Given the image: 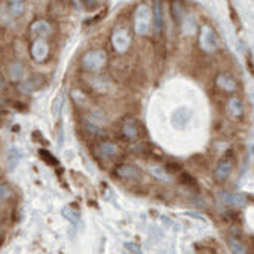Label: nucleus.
<instances>
[{"mask_svg": "<svg viewBox=\"0 0 254 254\" xmlns=\"http://www.w3.org/2000/svg\"><path fill=\"white\" fill-rule=\"evenodd\" d=\"M107 64V52L104 49H91L84 53L81 66L87 72H99Z\"/></svg>", "mask_w": 254, "mask_h": 254, "instance_id": "obj_2", "label": "nucleus"}, {"mask_svg": "<svg viewBox=\"0 0 254 254\" xmlns=\"http://www.w3.org/2000/svg\"><path fill=\"white\" fill-rule=\"evenodd\" d=\"M221 198L225 204L233 206V207H244L248 204V197L245 193H230V192H222Z\"/></svg>", "mask_w": 254, "mask_h": 254, "instance_id": "obj_9", "label": "nucleus"}, {"mask_svg": "<svg viewBox=\"0 0 254 254\" xmlns=\"http://www.w3.org/2000/svg\"><path fill=\"white\" fill-rule=\"evenodd\" d=\"M85 2H87V5H90V6H91V5H94V3L97 2V0H85Z\"/></svg>", "mask_w": 254, "mask_h": 254, "instance_id": "obj_32", "label": "nucleus"}, {"mask_svg": "<svg viewBox=\"0 0 254 254\" xmlns=\"http://www.w3.org/2000/svg\"><path fill=\"white\" fill-rule=\"evenodd\" d=\"M84 127L87 128L88 132H91V134H94V135H104V134H105V131H104L101 127H97V125L91 124L90 121H84Z\"/></svg>", "mask_w": 254, "mask_h": 254, "instance_id": "obj_27", "label": "nucleus"}, {"mask_svg": "<svg viewBox=\"0 0 254 254\" xmlns=\"http://www.w3.org/2000/svg\"><path fill=\"white\" fill-rule=\"evenodd\" d=\"M116 173L119 175L121 178H137L140 175V170L131 165H122L116 169Z\"/></svg>", "mask_w": 254, "mask_h": 254, "instance_id": "obj_15", "label": "nucleus"}, {"mask_svg": "<svg viewBox=\"0 0 254 254\" xmlns=\"http://www.w3.org/2000/svg\"><path fill=\"white\" fill-rule=\"evenodd\" d=\"M2 102H3V101H2V99H0V104H2Z\"/></svg>", "mask_w": 254, "mask_h": 254, "instance_id": "obj_34", "label": "nucleus"}, {"mask_svg": "<svg viewBox=\"0 0 254 254\" xmlns=\"http://www.w3.org/2000/svg\"><path fill=\"white\" fill-rule=\"evenodd\" d=\"M186 214H187V216H192V218H197V219L206 221V218H204V216H200V214H198V213H192V212H186Z\"/></svg>", "mask_w": 254, "mask_h": 254, "instance_id": "obj_30", "label": "nucleus"}, {"mask_svg": "<svg viewBox=\"0 0 254 254\" xmlns=\"http://www.w3.org/2000/svg\"><path fill=\"white\" fill-rule=\"evenodd\" d=\"M29 31L31 35H34L35 38H46L52 34V26L46 20H37L31 25Z\"/></svg>", "mask_w": 254, "mask_h": 254, "instance_id": "obj_10", "label": "nucleus"}, {"mask_svg": "<svg viewBox=\"0 0 254 254\" xmlns=\"http://www.w3.org/2000/svg\"><path fill=\"white\" fill-rule=\"evenodd\" d=\"M11 195H12L11 187L6 183H0V200L5 201V200L11 198Z\"/></svg>", "mask_w": 254, "mask_h": 254, "instance_id": "obj_28", "label": "nucleus"}, {"mask_svg": "<svg viewBox=\"0 0 254 254\" xmlns=\"http://www.w3.org/2000/svg\"><path fill=\"white\" fill-rule=\"evenodd\" d=\"M111 43L117 53H125L131 46V37L125 29H117L111 37Z\"/></svg>", "mask_w": 254, "mask_h": 254, "instance_id": "obj_5", "label": "nucleus"}, {"mask_svg": "<svg viewBox=\"0 0 254 254\" xmlns=\"http://www.w3.org/2000/svg\"><path fill=\"white\" fill-rule=\"evenodd\" d=\"M122 131H124V135L128 139H135L139 135V128H137V124L132 119H128L125 121L124 127H122Z\"/></svg>", "mask_w": 254, "mask_h": 254, "instance_id": "obj_19", "label": "nucleus"}, {"mask_svg": "<svg viewBox=\"0 0 254 254\" xmlns=\"http://www.w3.org/2000/svg\"><path fill=\"white\" fill-rule=\"evenodd\" d=\"M8 9H9V14L14 18H17V17L23 15V12H25V3H12V5H9Z\"/></svg>", "mask_w": 254, "mask_h": 254, "instance_id": "obj_25", "label": "nucleus"}, {"mask_svg": "<svg viewBox=\"0 0 254 254\" xmlns=\"http://www.w3.org/2000/svg\"><path fill=\"white\" fill-rule=\"evenodd\" d=\"M20 160H22V151L18 149V148H15V146H12L8 151V159H6V162H8V172H14L15 168L18 166V163H20Z\"/></svg>", "mask_w": 254, "mask_h": 254, "instance_id": "obj_14", "label": "nucleus"}, {"mask_svg": "<svg viewBox=\"0 0 254 254\" xmlns=\"http://www.w3.org/2000/svg\"><path fill=\"white\" fill-rule=\"evenodd\" d=\"M99 149H101L102 155H105L107 159H111V157H114V155H117V146L113 145V143H110V142L101 143Z\"/></svg>", "mask_w": 254, "mask_h": 254, "instance_id": "obj_22", "label": "nucleus"}, {"mask_svg": "<svg viewBox=\"0 0 254 254\" xmlns=\"http://www.w3.org/2000/svg\"><path fill=\"white\" fill-rule=\"evenodd\" d=\"M228 110L234 117H241L244 113V105L242 101L238 99V97H230L228 99Z\"/></svg>", "mask_w": 254, "mask_h": 254, "instance_id": "obj_20", "label": "nucleus"}, {"mask_svg": "<svg viewBox=\"0 0 254 254\" xmlns=\"http://www.w3.org/2000/svg\"><path fill=\"white\" fill-rule=\"evenodd\" d=\"M216 85L219 87V88H222L224 91H236V88H238V85H236V81L233 80L231 76H228V75H218V78H216Z\"/></svg>", "mask_w": 254, "mask_h": 254, "instance_id": "obj_12", "label": "nucleus"}, {"mask_svg": "<svg viewBox=\"0 0 254 254\" xmlns=\"http://www.w3.org/2000/svg\"><path fill=\"white\" fill-rule=\"evenodd\" d=\"M152 25L155 32H162L163 29V3L162 0H154L152 5Z\"/></svg>", "mask_w": 254, "mask_h": 254, "instance_id": "obj_11", "label": "nucleus"}, {"mask_svg": "<svg viewBox=\"0 0 254 254\" xmlns=\"http://www.w3.org/2000/svg\"><path fill=\"white\" fill-rule=\"evenodd\" d=\"M152 28V11L148 5L142 3L134 12V29L139 35H148Z\"/></svg>", "mask_w": 254, "mask_h": 254, "instance_id": "obj_1", "label": "nucleus"}, {"mask_svg": "<svg viewBox=\"0 0 254 254\" xmlns=\"http://www.w3.org/2000/svg\"><path fill=\"white\" fill-rule=\"evenodd\" d=\"M228 245H230V250L234 254H245L247 253L245 245L239 239H236V238H228Z\"/></svg>", "mask_w": 254, "mask_h": 254, "instance_id": "obj_21", "label": "nucleus"}, {"mask_svg": "<svg viewBox=\"0 0 254 254\" xmlns=\"http://www.w3.org/2000/svg\"><path fill=\"white\" fill-rule=\"evenodd\" d=\"M61 214L64 216V219H67V221H69L70 224H73V225H76L78 222H80V219H81V213H80V210H76V209H73V207H70V206L63 207Z\"/></svg>", "mask_w": 254, "mask_h": 254, "instance_id": "obj_17", "label": "nucleus"}, {"mask_svg": "<svg viewBox=\"0 0 254 254\" xmlns=\"http://www.w3.org/2000/svg\"><path fill=\"white\" fill-rule=\"evenodd\" d=\"M49 52H50V49H49V44L46 43L44 38H37L31 46V56L35 63L46 61L47 56H49Z\"/></svg>", "mask_w": 254, "mask_h": 254, "instance_id": "obj_6", "label": "nucleus"}, {"mask_svg": "<svg viewBox=\"0 0 254 254\" xmlns=\"http://www.w3.org/2000/svg\"><path fill=\"white\" fill-rule=\"evenodd\" d=\"M0 245H2V238H0Z\"/></svg>", "mask_w": 254, "mask_h": 254, "instance_id": "obj_33", "label": "nucleus"}, {"mask_svg": "<svg viewBox=\"0 0 254 254\" xmlns=\"http://www.w3.org/2000/svg\"><path fill=\"white\" fill-rule=\"evenodd\" d=\"M44 84V78L40 76V75H37V76H32L29 78V80L26 81H20L18 83V90H20V93H25V94H31L37 90H40Z\"/></svg>", "mask_w": 254, "mask_h": 254, "instance_id": "obj_8", "label": "nucleus"}, {"mask_svg": "<svg viewBox=\"0 0 254 254\" xmlns=\"http://www.w3.org/2000/svg\"><path fill=\"white\" fill-rule=\"evenodd\" d=\"M181 22H183V31L186 34H193L195 29H197V23H195L193 17H187L186 20H181Z\"/></svg>", "mask_w": 254, "mask_h": 254, "instance_id": "obj_24", "label": "nucleus"}, {"mask_svg": "<svg viewBox=\"0 0 254 254\" xmlns=\"http://www.w3.org/2000/svg\"><path fill=\"white\" fill-rule=\"evenodd\" d=\"M8 3L12 5V3H25V0H8Z\"/></svg>", "mask_w": 254, "mask_h": 254, "instance_id": "obj_31", "label": "nucleus"}, {"mask_svg": "<svg viewBox=\"0 0 254 254\" xmlns=\"http://www.w3.org/2000/svg\"><path fill=\"white\" fill-rule=\"evenodd\" d=\"M149 172L155 180H159L162 183H170L172 181L169 172H166V169H163L162 166H151Z\"/></svg>", "mask_w": 254, "mask_h": 254, "instance_id": "obj_18", "label": "nucleus"}, {"mask_svg": "<svg viewBox=\"0 0 254 254\" xmlns=\"http://www.w3.org/2000/svg\"><path fill=\"white\" fill-rule=\"evenodd\" d=\"M0 201H2V200H0Z\"/></svg>", "mask_w": 254, "mask_h": 254, "instance_id": "obj_35", "label": "nucleus"}, {"mask_svg": "<svg viewBox=\"0 0 254 254\" xmlns=\"http://www.w3.org/2000/svg\"><path fill=\"white\" fill-rule=\"evenodd\" d=\"M233 170V157L231 155H225V157H222L216 166V169H214V177H216L218 181H225L230 173Z\"/></svg>", "mask_w": 254, "mask_h": 254, "instance_id": "obj_7", "label": "nucleus"}, {"mask_svg": "<svg viewBox=\"0 0 254 254\" xmlns=\"http://www.w3.org/2000/svg\"><path fill=\"white\" fill-rule=\"evenodd\" d=\"M172 14H173L175 18H177V22H181L184 9H183V5L178 2V0H173V3H172Z\"/></svg>", "mask_w": 254, "mask_h": 254, "instance_id": "obj_23", "label": "nucleus"}, {"mask_svg": "<svg viewBox=\"0 0 254 254\" xmlns=\"http://www.w3.org/2000/svg\"><path fill=\"white\" fill-rule=\"evenodd\" d=\"M64 105H66V96H64V93L60 91L55 96V99L52 101V108H50L55 119H60V117H61Z\"/></svg>", "mask_w": 254, "mask_h": 254, "instance_id": "obj_13", "label": "nucleus"}, {"mask_svg": "<svg viewBox=\"0 0 254 254\" xmlns=\"http://www.w3.org/2000/svg\"><path fill=\"white\" fill-rule=\"evenodd\" d=\"M200 46L204 52L209 53L218 49V37L214 34V31L207 25H204L200 31Z\"/></svg>", "mask_w": 254, "mask_h": 254, "instance_id": "obj_3", "label": "nucleus"}, {"mask_svg": "<svg viewBox=\"0 0 254 254\" xmlns=\"http://www.w3.org/2000/svg\"><path fill=\"white\" fill-rule=\"evenodd\" d=\"M125 248L129 251V253H134V254H142V247L137 244V242H125Z\"/></svg>", "mask_w": 254, "mask_h": 254, "instance_id": "obj_29", "label": "nucleus"}, {"mask_svg": "<svg viewBox=\"0 0 254 254\" xmlns=\"http://www.w3.org/2000/svg\"><path fill=\"white\" fill-rule=\"evenodd\" d=\"M9 78L14 83H20L25 78V66L20 61H15L9 66Z\"/></svg>", "mask_w": 254, "mask_h": 254, "instance_id": "obj_16", "label": "nucleus"}, {"mask_svg": "<svg viewBox=\"0 0 254 254\" xmlns=\"http://www.w3.org/2000/svg\"><path fill=\"white\" fill-rule=\"evenodd\" d=\"M40 157L50 166H58V159H55L53 155L47 149H40Z\"/></svg>", "mask_w": 254, "mask_h": 254, "instance_id": "obj_26", "label": "nucleus"}, {"mask_svg": "<svg viewBox=\"0 0 254 254\" xmlns=\"http://www.w3.org/2000/svg\"><path fill=\"white\" fill-rule=\"evenodd\" d=\"M192 119V111L187 107L177 108L170 116V125L175 129H186Z\"/></svg>", "mask_w": 254, "mask_h": 254, "instance_id": "obj_4", "label": "nucleus"}]
</instances>
